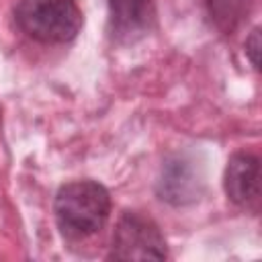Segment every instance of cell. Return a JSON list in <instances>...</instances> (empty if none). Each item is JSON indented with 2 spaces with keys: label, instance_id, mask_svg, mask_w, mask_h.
<instances>
[{
  "label": "cell",
  "instance_id": "1",
  "mask_svg": "<svg viewBox=\"0 0 262 262\" xmlns=\"http://www.w3.org/2000/svg\"><path fill=\"white\" fill-rule=\"evenodd\" d=\"M111 211L108 188L90 178L61 184L53 199L55 223L68 242H82L102 231Z\"/></svg>",
  "mask_w": 262,
  "mask_h": 262
},
{
  "label": "cell",
  "instance_id": "2",
  "mask_svg": "<svg viewBox=\"0 0 262 262\" xmlns=\"http://www.w3.org/2000/svg\"><path fill=\"white\" fill-rule=\"evenodd\" d=\"M12 14L20 33L41 45L72 43L84 25L76 0H16Z\"/></svg>",
  "mask_w": 262,
  "mask_h": 262
},
{
  "label": "cell",
  "instance_id": "3",
  "mask_svg": "<svg viewBox=\"0 0 262 262\" xmlns=\"http://www.w3.org/2000/svg\"><path fill=\"white\" fill-rule=\"evenodd\" d=\"M108 260H166L168 242L160 225L143 211L125 209L111 237Z\"/></svg>",
  "mask_w": 262,
  "mask_h": 262
},
{
  "label": "cell",
  "instance_id": "4",
  "mask_svg": "<svg viewBox=\"0 0 262 262\" xmlns=\"http://www.w3.org/2000/svg\"><path fill=\"white\" fill-rule=\"evenodd\" d=\"M203 190L205 172L192 154L176 151L164 160L156 182V194L160 201L172 207H186L196 203L203 196Z\"/></svg>",
  "mask_w": 262,
  "mask_h": 262
},
{
  "label": "cell",
  "instance_id": "5",
  "mask_svg": "<svg viewBox=\"0 0 262 262\" xmlns=\"http://www.w3.org/2000/svg\"><path fill=\"white\" fill-rule=\"evenodd\" d=\"M223 190L229 203L252 215L260 211V158L239 149L229 156L223 172Z\"/></svg>",
  "mask_w": 262,
  "mask_h": 262
},
{
  "label": "cell",
  "instance_id": "6",
  "mask_svg": "<svg viewBox=\"0 0 262 262\" xmlns=\"http://www.w3.org/2000/svg\"><path fill=\"white\" fill-rule=\"evenodd\" d=\"M154 0H108V25L119 43H129L149 31Z\"/></svg>",
  "mask_w": 262,
  "mask_h": 262
},
{
  "label": "cell",
  "instance_id": "7",
  "mask_svg": "<svg viewBox=\"0 0 262 262\" xmlns=\"http://www.w3.org/2000/svg\"><path fill=\"white\" fill-rule=\"evenodd\" d=\"M211 25L223 33L233 35L250 16L254 0H203Z\"/></svg>",
  "mask_w": 262,
  "mask_h": 262
},
{
  "label": "cell",
  "instance_id": "8",
  "mask_svg": "<svg viewBox=\"0 0 262 262\" xmlns=\"http://www.w3.org/2000/svg\"><path fill=\"white\" fill-rule=\"evenodd\" d=\"M244 47H246V57L250 59V63L254 66V70L258 72L260 70V47H262V43H260V27H254L252 29V33L246 37V43H244Z\"/></svg>",
  "mask_w": 262,
  "mask_h": 262
}]
</instances>
